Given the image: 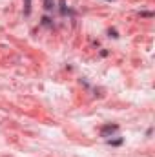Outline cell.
<instances>
[{"mask_svg":"<svg viewBox=\"0 0 155 157\" xmlns=\"http://www.w3.org/2000/svg\"><path fill=\"white\" fill-rule=\"evenodd\" d=\"M117 132H119V124H104V126L100 128V135H102V137H112Z\"/></svg>","mask_w":155,"mask_h":157,"instance_id":"6da1fadb","label":"cell"},{"mask_svg":"<svg viewBox=\"0 0 155 157\" xmlns=\"http://www.w3.org/2000/svg\"><path fill=\"white\" fill-rule=\"evenodd\" d=\"M55 7V0H44V9L46 11H51Z\"/></svg>","mask_w":155,"mask_h":157,"instance_id":"7a4b0ae2","label":"cell"},{"mask_svg":"<svg viewBox=\"0 0 155 157\" xmlns=\"http://www.w3.org/2000/svg\"><path fill=\"white\" fill-rule=\"evenodd\" d=\"M31 13V0H24V15L28 17Z\"/></svg>","mask_w":155,"mask_h":157,"instance_id":"3957f363","label":"cell"},{"mask_svg":"<svg viewBox=\"0 0 155 157\" xmlns=\"http://www.w3.org/2000/svg\"><path fill=\"white\" fill-rule=\"evenodd\" d=\"M70 9L66 7V0H60V15H68Z\"/></svg>","mask_w":155,"mask_h":157,"instance_id":"277c9868","label":"cell"},{"mask_svg":"<svg viewBox=\"0 0 155 157\" xmlns=\"http://www.w3.org/2000/svg\"><path fill=\"white\" fill-rule=\"evenodd\" d=\"M108 144H112V146H120L122 144V139H108Z\"/></svg>","mask_w":155,"mask_h":157,"instance_id":"5b68a950","label":"cell"},{"mask_svg":"<svg viewBox=\"0 0 155 157\" xmlns=\"http://www.w3.org/2000/svg\"><path fill=\"white\" fill-rule=\"evenodd\" d=\"M139 15H141V17H146V18H152V17H153L152 11H142V13H139Z\"/></svg>","mask_w":155,"mask_h":157,"instance_id":"8992f818","label":"cell"},{"mask_svg":"<svg viewBox=\"0 0 155 157\" xmlns=\"http://www.w3.org/2000/svg\"><path fill=\"white\" fill-rule=\"evenodd\" d=\"M108 33H110V37H113V39H117V37H119V35H117V29H110Z\"/></svg>","mask_w":155,"mask_h":157,"instance_id":"52a82bcc","label":"cell"},{"mask_svg":"<svg viewBox=\"0 0 155 157\" xmlns=\"http://www.w3.org/2000/svg\"><path fill=\"white\" fill-rule=\"evenodd\" d=\"M106 2H112V0H106Z\"/></svg>","mask_w":155,"mask_h":157,"instance_id":"ba28073f","label":"cell"}]
</instances>
